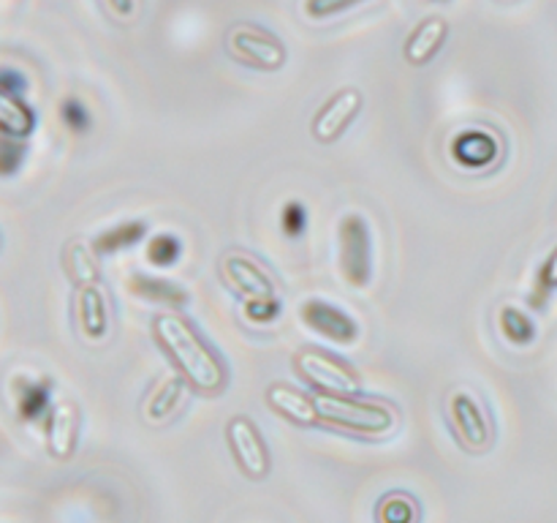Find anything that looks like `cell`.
Instances as JSON below:
<instances>
[{
  "label": "cell",
  "mask_w": 557,
  "mask_h": 523,
  "mask_svg": "<svg viewBox=\"0 0 557 523\" xmlns=\"http://www.w3.org/2000/svg\"><path fill=\"white\" fill-rule=\"evenodd\" d=\"M11 392H14L16 417L22 423H38V419L44 423V417L52 409V379H47V376H38V379L14 376Z\"/></svg>",
  "instance_id": "2e32d148"
},
{
  "label": "cell",
  "mask_w": 557,
  "mask_h": 523,
  "mask_svg": "<svg viewBox=\"0 0 557 523\" xmlns=\"http://www.w3.org/2000/svg\"><path fill=\"white\" fill-rule=\"evenodd\" d=\"M82 412L74 401H60L44 417V445L54 461H71L79 445Z\"/></svg>",
  "instance_id": "8fae6325"
},
{
  "label": "cell",
  "mask_w": 557,
  "mask_h": 523,
  "mask_svg": "<svg viewBox=\"0 0 557 523\" xmlns=\"http://www.w3.org/2000/svg\"><path fill=\"white\" fill-rule=\"evenodd\" d=\"M226 52L239 65H248L253 71H267V74L281 71L288 60L286 44L275 33L261 25H253V22H237V25L228 27Z\"/></svg>",
  "instance_id": "3957f363"
},
{
  "label": "cell",
  "mask_w": 557,
  "mask_h": 523,
  "mask_svg": "<svg viewBox=\"0 0 557 523\" xmlns=\"http://www.w3.org/2000/svg\"><path fill=\"white\" fill-rule=\"evenodd\" d=\"M147 262L152 267H172L177 265L180 256H183V240L172 232H158L147 240V248H145Z\"/></svg>",
  "instance_id": "cb8c5ba5"
},
{
  "label": "cell",
  "mask_w": 557,
  "mask_h": 523,
  "mask_svg": "<svg viewBox=\"0 0 557 523\" xmlns=\"http://www.w3.org/2000/svg\"><path fill=\"white\" fill-rule=\"evenodd\" d=\"M152 338L190 390L199 396H221L226 390V365L185 316L158 314L152 319Z\"/></svg>",
  "instance_id": "6da1fadb"
},
{
  "label": "cell",
  "mask_w": 557,
  "mask_h": 523,
  "mask_svg": "<svg viewBox=\"0 0 557 523\" xmlns=\"http://www.w3.org/2000/svg\"><path fill=\"white\" fill-rule=\"evenodd\" d=\"M25 158H27V147L22 145V139L3 136V142H0V172H3L5 178H11V174L20 172Z\"/></svg>",
  "instance_id": "f546056e"
},
{
  "label": "cell",
  "mask_w": 557,
  "mask_h": 523,
  "mask_svg": "<svg viewBox=\"0 0 557 523\" xmlns=\"http://www.w3.org/2000/svg\"><path fill=\"white\" fill-rule=\"evenodd\" d=\"M364 96L359 87H341L332 98H326L319 107V112L313 114V123H310V131H313L315 142L321 145H332V142L341 139L348 131V125L357 120V114L362 112Z\"/></svg>",
  "instance_id": "30bf717a"
},
{
  "label": "cell",
  "mask_w": 557,
  "mask_h": 523,
  "mask_svg": "<svg viewBox=\"0 0 557 523\" xmlns=\"http://www.w3.org/2000/svg\"><path fill=\"white\" fill-rule=\"evenodd\" d=\"M103 3H107V9L112 11L120 22H131L136 16V9H139L136 0H103Z\"/></svg>",
  "instance_id": "1f68e13d"
},
{
  "label": "cell",
  "mask_w": 557,
  "mask_h": 523,
  "mask_svg": "<svg viewBox=\"0 0 557 523\" xmlns=\"http://www.w3.org/2000/svg\"><path fill=\"white\" fill-rule=\"evenodd\" d=\"M25 85L27 82L20 71L3 69V74H0V90L9 93V96H20V93H25Z\"/></svg>",
  "instance_id": "4dcf8cb0"
},
{
  "label": "cell",
  "mask_w": 557,
  "mask_h": 523,
  "mask_svg": "<svg viewBox=\"0 0 557 523\" xmlns=\"http://www.w3.org/2000/svg\"><path fill=\"white\" fill-rule=\"evenodd\" d=\"M337 265L354 289H364L373 278V234L359 212H346L337 223Z\"/></svg>",
  "instance_id": "5b68a950"
},
{
  "label": "cell",
  "mask_w": 557,
  "mask_h": 523,
  "mask_svg": "<svg viewBox=\"0 0 557 523\" xmlns=\"http://www.w3.org/2000/svg\"><path fill=\"white\" fill-rule=\"evenodd\" d=\"M419 501L406 490H392L375 504V523H419Z\"/></svg>",
  "instance_id": "7402d4cb"
},
{
  "label": "cell",
  "mask_w": 557,
  "mask_h": 523,
  "mask_svg": "<svg viewBox=\"0 0 557 523\" xmlns=\"http://www.w3.org/2000/svg\"><path fill=\"white\" fill-rule=\"evenodd\" d=\"M281 229L288 240H299L308 232V207L299 199H292L281 210Z\"/></svg>",
  "instance_id": "83f0119b"
},
{
  "label": "cell",
  "mask_w": 557,
  "mask_h": 523,
  "mask_svg": "<svg viewBox=\"0 0 557 523\" xmlns=\"http://www.w3.org/2000/svg\"><path fill=\"white\" fill-rule=\"evenodd\" d=\"M419 3H444V0H419Z\"/></svg>",
  "instance_id": "d6a6232c"
},
{
  "label": "cell",
  "mask_w": 557,
  "mask_h": 523,
  "mask_svg": "<svg viewBox=\"0 0 557 523\" xmlns=\"http://www.w3.org/2000/svg\"><path fill=\"white\" fill-rule=\"evenodd\" d=\"M185 387L188 381L174 370V374L163 376L158 385H152V390L147 392L145 403H141V419L147 425H166L169 419L177 414L180 403L185 398Z\"/></svg>",
  "instance_id": "e0dca14e"
},
{
  "label": "cell",
  "mask_w": 557,
  "mask_h": 523,
  "mask_svg": "<svg viewBox=\"0 0 557 523\" xmlns=\"http://www.w3.org/2000/svg\"><path fill=\"white\" fill-rule=\"evenodd\" d=\"M555 289H557V245L549 251V256L536 270V281H533V292H531L533 308H544L549 294H553Z\"/></svg>",
  "instance_id": "d4e9b609"
},
{
  "label": "cell",
  "mask_w": 557,
  "mask_h": 523,
  "mask_svg": "<svg viewBox=\"0 0 557 523\" xmlns=\"http://www.w3.org/2000/svg\"><path fill=\"white\" fill-rule=\"evenodd\" d=\"M362 3H368V0H305L302 9L310 20L321 22V20H332V16L337 14H346V11L357 9V5Z\"/></svg>",
  "instance_id": "f1b7e54d"
},
{
  "label": "cell",
  "mask_w": 557,
  "mask_h": 523,
  "mask_svg": "<svg viewBox=\"0 0 557 523\" xmlns=\"http://www.w3.org/2000/svg\"><path fill=\"white\" fill-rule=\"evenodd\" d=\"M446 38H449V22H446V16H424V20L406 36L403 58H406L408 65H413V69H422V65L435 60V54L444 49Z\"/></svg>",
  "instance_id": "5bb4252c"
},
{
  "label": "cell",
  "mask_w": 557,
  "mask_h": 523,
  "mask_svg": "<svg viewBox=\"0 0 557 523\" xmlns=\"http://www.w3.org/2000/svg\"><path fill=\"white\" fill-rule=\"evenodd\" d=\"M451 158L455 163H460L462 169H471V172H482L498 163L500 153V139L487 129H468L462 134H457L449 145Z\"/></svg>",
  "instance_id": "7c38bea8"
},
{
  "label": "cell",
  "mask_w": 557,
  "mask_h": 523,
  "mask_svg": "<svg viewBox=\"0 0 557 523\" xmlns=\"http://www.w3.org/2000/svg\"><path fill=\"white\" fill-rule=\"evenodd\" d=\"M319 403L321 425L343 430L351 436H364V439H381L389 434L397 423V412L384 401H373V398L346 396V392H319L315 396Z\"/></svg>",
  "instance_id": "7a4b0ae2"
},
{
  "label": "cell",
  "mask_w": 557,
  "mask_h": 523,
  "mask_svg": "<svg viewBox=\"0 0 557 523\" xmlns=\"http://www.w3.org/2000/svg\"><path fill=\"white\" fill-rule=\"evenodd\" d=\"M147 238V223L139 221V218H131V221H120L114 227L103 229L92 238V248H96L98 256L107 254H117V251L134 248L136 243Z\"/></svg>",
  "instance_id": "ffe728a7"
},
{
  "label": "cell",
  "mask_w": 557,
  "mask_h": 523,
  "mask_svg": "<svg viewBox=\"0 0 557 523\" xmlns=\"http://www.w3.org/2000/svg\"><path fill=\"white\" fill-rule=\"evenodd\" d=\"M74 316L85 341H103L109 336V300L101 287H79L74 300Z\"/></svg>",
  "instance_id": "9a60e30c"
},
{
  "label": "cell",
  "mask_w": 557,
  "mask_h": 523,
  "mask_svg": "<svg viewBox=\"0 0 557 523\" xmlns=\"http://www.w3.org/2000/svg\"><path fill=\"white\" fill-rule=\"evenodd\" d=\"M58 114H60V123H63L69 131H74V134H85V131H90L92 125L90 112H87V107L79 101V98H63L58 107Z\"/></svg>",
  "instance_id": "4316f807"
},
{
  "label": "cell",
  "mask_w": 557,
  "mask_h": 523,
  "mask_svg": "<svg viewBox=\"0 0 557 523\" xmlns=\"http://www.w3.org/2000/svg\"><path fill=\"white\" fill-rule=\"evenodd\" d=\"M297 314L308 330L326 338V341L337 343V346H351V343L359 341V332H362L359 330V321L343 308H337L335 303H330V300H305V303H299Z\"/></svg>",
  "instance_id": "9c48e42d"
},
{
  "label": "cell",
  "mask_w": 557,
  "mask_h": 523,
  "mask_svg": "<svg viewBox=\"0 0 557 523\" xmlns=\"http://www.w3.org/2000/svg\"><path fill=\"white\" fill-rule=\"evenodd\" d=\"M218 276L221 281L237 294L239 300H259V297H277V283L275 278L267 272L261 262L245 251H226L218 259Z\"/></svg>",
  "instance_id": "52a82bcc"
},
{
  "label": "cell",
  "mask_w": 557,
  "mask_h": 523,
  "mask_svg": "<svg viewBox=\"0 0 557 523\" xmlns=\"http://www.w3.org/2000/svg\"><path fill=\"white\" fill-rule=\"evenodd\" d=\"M128 292L136 294L139 300H147V303L169 305V308H183V305H188V292L183 287H177L169 278L147 276V272H134L128 278Z\"/></svg>",
  "instance_id": "ac0fdd59"
},
{
  "label": "cell",
  "mask_w": 557,
  "mask_h": 523,
  "mask_svg": "<svg viewBox=\"0 0 557 523\" xmlns=\"http://www.w3.org/2000/svg\"><path fill=\"white\" fill-rule=\"evenodd\" d=\"M226 445H228V452H232L234 463H237V469L245 474V477L253 479V483H261V479L270 477V469H272L270 447H267L264 436H261L259 425H256L253 419L245 417V414H237V417L228 419Z\"/></svg>",
  "instance_id": "8992f818"
},
{
  "label": "cell",
  "mask_w": 557,
  "mask_h": 523,
  "mask_svg": "<svg viewBox=\"0 0 557 523\" xmlns=\"http://www.w3.org/2000/svg\"><path fill=\"white\" fill-rule=\"evenodd\" d=\"M63 270L71 278V283L79 287H92L101 278V267L96 262V248H87L82 240H71L63 248Z\"/></svg>",
  "instance_id": "d6986e66"
},
{
  "label": "cell",
  "mask_w": 557,
  "mask_h": 523,
  "mask_svg": "<svg viewBox=\"0 0 557 523\" xmlns=\"http://www.w3.org/2000/svg\"><path fill=\"white\" fill-rule=\"evenodd\" d=\"M498 327L511 346H531L536 341V321L517 305H504L498 314Z\"/></svg>",
  "instance_id": "603a6c76"
},
{
  "label": "cell",
  "mask_w": 557,
  "mask_h": 523,
  "mask_svg": "<svg viewBox=\"0 0 557 523\" xmlns=\"http://www.w3.org/2000/svg\"><path fill=\"white\" fill-rule=\"evenodd\" d=\"M0 129H3V136L27 139L36 131V112L30 104L22 101V96L0 93Z\"/></svg>",
  "instance_id": "44dd1931"
},
{
  "label": "cell",
  "mask_w": 557,
  "mask_h": 523,
  "mask_svg": "<svg viewBox=\"0 0 557 523\" xmlns=\"http://www.w3.org/2000/svg\"><path fill=\"white\" fill-rule=\"evenodd\" d=\"M449 419L455 434L468 452H487L495 441L493 419L473 392L455 390L449 396Z\"/></svg>",
  "instance_id": "ba28073f"
},
{
  "label": "cell",
  "mask_w": 557,
  "mask_h": 523,
  "mask_svg": "<svg viewBox=\"0 0 557 523\" xmlns=\"http://www.w3.org/2000/svg\"><path fill=\"white\" fill-rule=\"evenodd\" d=\"M283 303L281 297H259V300H245L243 316L250 325H272L281 316Z\"/></svg>",
  "instance_id": "484cf974"
},
{
  "label": "cell",
  "mask_w": 557,
  "mask_h": 523,
  "mask_svg": "<svg viewBox=\"0 0 557 523\" xmlns=\"http://www.w3.org/2000/svg\"><path fill=\"white\" fill-rule=\"evenodd\" d=\"M267 406L275 414H281L283 419L294 425H302V428H313V425H321L319 417V403H315V396L310 392L297 390L292 385H283V381H272L264 392Z\"/></svg>",
  "instance_id": "4fadbf2b"
},
{
  "label": "cell",
  "mask_w": 557,
  "mask_h": 523,
  "mask_svg": "<svg viewBox=\"0 0 557 523\" xmlns=\"http://www.w3.org/2000/svg\"><path fill=\"white\" fill-rule=\"evenodd\" d=\"M292 363L299 379L319 392H346V396H357L362 390V379H359L357 368L351 363H346V360L337 357V354L324 352L319 346L297 349Z\"/></svg>",
  "instance_id": "277c9868"
}]
</instances>
